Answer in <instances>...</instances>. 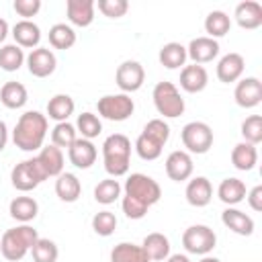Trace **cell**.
I'll list each match as a JSON object with an SVG mask.
<instances>
[{
	"mask_svg": "<svg viewBox=\"0 0 262 262\" xmlns=\"http://www.w3.org/2000/svg\"><path fill=\"white\" fill-rule=\"evenodd\" d=\"M12 37L14 45H18L20 49H33L41 41V29L33 20H18L12 27Z\"/></svg>",
	"mask_w": 262,
	"mask_h": 262,
	"instance_id": "603a6c76",
	"label": "cell"
},
{
	"mask_svg": "<svg viewBox=\"0 0 262 262\" xmlns=\"http://www.w3.org/2000/svg\"><path fill=\"white\" fill-rule=\"evenodd\" d=\"M10 180H12V186H14L16 190L29 192V190L37 188V186H39L43 180H47V178L43 176V172H41V168L37 166L35 158H31V160H25V162H20V164H16V166L12 168Z\"/></svg>",
	"mask_w": 262,
	"mask_h": 262,
	"instance_id": "9c48e42d",
	"label": "cell"
},
{
	"mask_svg": "<svg viewBox=\"0 0 262 262\" xmlns=\"http://www.w3.org/2000/svg\"><path fill=\"white\" fill-rule=\"evenodd\" d=\"M115 82L117 86L121 88L123 94H129V92H137L143 82H145V70L139 61L135 59H127L123 61L119 68H117V74H115Z\"/></svg>",
	"mask_w": 262,
	"mask_h": 262,
	"instance_id": "30bf717a",
	"label": "cell"
},
{
	"mask_svg": "<svg viewBox=\"0 0 262 262\" xmlns=\"http://www.w3.org/2000/svg\"><path fill=\"white\" fill-rule=\"evenodd\" d=\"M123 192V186L117 178H104L94 186V201L100 205H113Z\"/></svg>",
	"mask_w": 262,
	"mask_h": 262,
	"instance_id": "836d02e7",
	"label": "cell"
},
{
	"mask_svg": "<svg viewBox=\"0 0 262 262\" xmlns=\"http://www.w3.org/2000/svg\"><path fill=\"white\" fill-rule=\"evenodd\" d=\"M96 108H98V115L106 121H127L133 111H135V102L129 94H104L102 98H98L96 102Z\"/></svg>",
	"mask_w": 262,
	"mask_h": 262,
	"instance_id": "ba28073f",
	"label": "cell"
},
{
	"mask_svg": "<svg viewBox=\"0 0 262 262\" xmlns=\"http://www.w3.org/2000/svg\"><path fill=\"white\" fill-rule=\"evenodd\" d=\"M141 133H143L145 137H149L151 141L160 143L162 147H164V145L168 143V139H170V127H168V123H166L164 119H151V121H147Z\"/></svg>",
	"mask_w": 262,
	"mask_h": 262,
	"instance_id": "ab89813d",
	"label": "cell"
},
{
	"mask_svg": "<svg viewBox=\"0 0 262 262\" xmlns=\"http://www.w3.org/2000/svg\"><path fill=\"white\" fill-rule=\"evenodd\" d=\"M180 139L188 154L201 156V154H207L213 145V129L203 121H190L182 127Z\"/></svg>",
	"mask_w": 262,
	"mask_h": 262,
	"instance_id": "8992f818",
	"label": "cell"
},
{
	"mask_svg": "<svg viewBox=\"0 0 262 262\" xmlns=\"http://www.w3.org/2000/svg\"><path fill=\"white\" fill-rule=\"evenodd\" d=\"M6 143H8V129H6V123L0 121V151L6 147Z\"/></svg>",
	"mask_w": 262,
	"mask_h": 262,
	"instance_id": "7dc6e473",
	"label": "cell"
},
{
	"mask_svg": "<svg viewBox=\"0 0 262 262\" xmlns=\"http://www.w3.org/2000/svg\"><path fill=\"white\" fill-rule=\"evenodd\" d=\"M235 23L246 29V31H254L262 25V6L256 2V0H246V2H239L235 6Z\"/></svg>",
	"mask_w": 262,
	"mask_h": 262,
	"instance_id": "ffe728a7",
	"label": "cell"
},
{
	"mask_svg": "<svg viewBox=\"0 0 262 262\" xmlns=\"http://www.w3.org/2000/svg\"><path fill=\"white\" fill-rule=\"evenodd\" d=\"M162 145L160 143H156V141H151L149 137H145L143 133H139V137L135 139V151H137V156L141 158V160H145V162H151V160H158L160 156H162Z\"/></svg>",
	"mask_w": 262,
	"mask_h": 262,
	"instance_id": "b9f144b4",
	"label": "cell"
},
{
	"mask_svg": "<svg viewBox=\"0 0 262 262\" xmlns=\"http://www.w3.org/2000/svg\"><path fill=\"white\" fill-rule=\"evenodd\" d=\"M199 262H221L219 258H215V256H203Z\"/></svg>",
	"mask_w": 262,
	"mask_h": 262,
	"instance_id": "f907efd6",
	"label": "cell"
},
{
	"mask_svg": "<svg viewBox=\"0 0 262 262\" xmlns=\"http://www.w3.org/2000/svg\"><path fill=\"white\" fill-rule=\"evenodd\" d=\"M68 158H70V162H72L76 168L88 170V168L96 162L98 151H96V145H94L90 139L78 137V139L68 147Z\"/></svg>",
	"mask_w": 262,
	"mask_h": 262,
	"instance_id": "9a60e30c",
	"label": "cell"
},
{
	"mask_svg": "<svg viewBox=\"0 0 262 262\" xmlns=\"http://www.w3.org/2000/svg\"><path fill=\"white\" fill-rule=\"evenodd\" d=\"M92 229L98 235H102V237L113 235L115 229H117V217H115V213H111V211H98L92 217Z\"/></svg>",
	"mask_w": 262,
	"mask_h": 262,
	"instance_id": "7bdbcfd3",
	"label": "cell"
},
{
	"mask_svg": "<svg viewBox=\"0 0 262 262\" xmlns=\"http://www.w3.org/2000/svg\"><path fill=\"white\" fill-rule=\"evenodd\" d=\"M102 162L111 178L125 176L131 162V141L123 133H113L102 143Z\"/></svg>",
	"mask_w": 262,
	"mask_h": 262,
	"instance_id": "3957f363",
	"label": "cell"
},
{
	"mask_svg": "<svg viewBox=\"0 0 262 262\" xmlns=\"http://www.w3.org/2000/svg\"><path fill=\"white\" fill-rule=\"evenodd\" d=\"M76 131L82 135V139H94V137H98L100 135V131H102V123H100V119L94 115V113H82V115H78V121H76Z\"/></svg>",
	"mask_w": 262,
	"mask_h": 262,
	"instance_id": "8d00e7d4",
	"label": "cell"
},
{
	"mask_svg": "<svg viewBox=\"0 0 262 262\" xmlns=\"http://www.w3.org/2000/svg\"><path fill=\"white\" fill-rule=\"evenodd\" d=\"M94 8L96 4L92 0H68L66 2V12L68 20L76 27H90L94 20Z\"/></svg>",
	"mask_w": 262,
	"mask_h": 262,
	"instance_id": "d6986e66",
	"label": "cell"
},
{
	"mask_svg": "<svg viewBox=\"0 0 262 262\" xmlns=\"http://www.w3.org/2000/svg\"><path fill=\"white\" fill-rule=\"evenodd\" d=\"M6 35H8V23L4 18H0V43L6 39Z\"/></svg>",
	"mask_w": 262,
	"mask_h": 262,
	"instance_id": "681fc988",
	"label": "cell"
},
{
	"mask_svg": "<svg viewBox=\"0 0 262 262\" xmlns=\"http://www.w3.org/2000/svg\"><path fill=\"white\" fill-rule=\"evenodd\" d=\"M162 196L160 184L141 172H133L127 176L125 186H123V213L129 219H143L149 207H154Z\"/></svg>",
	"mask_w": 262,
	"mask_h": 262,
	"instance_id": "6da1fadb",
	"label": "cell"
},
{
	"mask_svg": "<svg viewBox=\"0 0 262 262\" xmlns=\"http://www.w3.org/2000/svg\"><path fill=\"white\" fill-rule=\"evenodd\" d=\"M55 194L63 203H76L82 194V184L76 174L72 172H61L55 180Z\"/></svg>",
	"mask_w": 262,
	"mask_h": 262,
	"instance_id": "d4e9b609",
	"label": "cell"
},
{
	"mask_svg": "<svg viewBox=\"0 0 262 262\" xmlns=\"http://www.w3.org/2000/svg\"><path fill=\"white\" fill-rule=\"evenodd\" d=\"M74 108H76V102L70 94H55L47 102V117L57 123H63L74 115Z\"/></svg>",
	"mask_w": 262,
	"mask_h": 262,
	"instance_id": "f1b7e54d",
	"label": "cell"
},
{
	"mask_svg": "<svg viewBox=\"0 0 262 262\" xmlns=\"http://www.w3.org/2000/svg\"><path fill=\"white\" fill-rule=\"evenodd\" d=\"M27 100H29V92L20 82H6L0 88V102L6 108H12V111L23 108Z\"/></svg>",
	"mask_w": 262,
	"mask_h": 262,
	"instance_id": "83f0119b",
	"label": "cell"
},
{
	"mask_svg": "<svg viewBox=\"0 0 262 262\" xmlns=\"http://www.w3.org/2000/svg\"><path fill=\"white\" fill-rule=\"evenodd\" d=\"M217 244V235L209 225L196 223L184 229L182 233V246L188 254H196V256H209L213 252Z\"/></svg>",
	"mask_w": 262,
	"mask_h": 262,
	"instance_id": "52a82bcc",
	"label": "cell"
},
{
	"mask_svg": "<svg viewBox=\"0 0 262 262\" xmlns=\"http://www.w3.org/2000/svg\"><path fill=\"white\" fill-rule=\"evenodd\" d=\"M221 221L227 229H231L237 235H252L254 233V219L235 207H227L221 213Z\"/></svg>",
	"mask_w": 262,
	"mask_h": 262,
	"instance_id": "7402d4cb",
	"label": "cell"
},
{
	"mask_svg": "<svg viewBox=\"0 0 262 262\" xmlns=\"http://www.w3.org/2000/svg\"><path fill=\"white\" fill-rule=\"evenodd\" d=\"M231 29V18L223 12V10H211L207 16H205V33L207 37L211 39H219V37H225Z\"/></svg>",
	"mask_w": 262,
	"mask_h": 262,
	"instance_id": "d6a6232c",
	"label": "cell"
},
{
	"mask_svg": "<svg viewBox=\"0 0 262 262\" xmlns=\"http://www.w3.org/2000/svg\"><path fill=\"white\" fill-rule=\"evenodd\" d=\"M207 84H209V74L203 66L190 63L180 70V88L184 92H190V94L203 92L207 88Z\"/></svg>",
	"mask_w": 262,
	"mask_h": 262,
	"instance_id": "e0dca14e",
	"label": "cell"
},
{
	"mask_svg": "<svg viewBox=\"0 0 262 262\" xmlns=\"http://www.w3.org/2000/svg\"><path fill=\"white\" fill-rule=\"evenodd\" d=\"M25 61H27V68H29L31 76H35V78H47L57 68L55 53L49 47H35V49H31V53L27 55Z\"/></svg>",
	"mask_w": 262,
	"mask_h": 262,
	"instance_id": "8fae6325",
	"label": "cell"
},
{
	"mask_svg": "<svg viewBox=\"0 0 262 262\" xmlns=\"http://www.w3.org/2000/svg\"><path fill=\"white\" fill-rule=\"evenodd\" d=\"M151 98H154V106L156 111L166 117V119H176L184 113L186 104H184V98L180 96V90L176 88V84L172 82H158L154 86V92H151Z\"/></svg>",
	"mask_w": 262,
	"mask_h": 262,
	"instance_id": "5b68a950",
	"label": "cell"
},
{
	"mask_svg": "<svg viewBox=\"0 0 262 262\" xmlns=\"http://www.w3.org/2000/svg\"><path fill=\"white\" fill-rule=\"evenodd\" d=\"M192 170H194V164H192V158L188 151L184 149H176L172 151L168 158H166V174L170 180L174 182H184L192 176Z\"/></svg>",
	"mask_w": 262,
	"mask_h": 262,
	"instance_id": "4fadbf2b",
	"label": "cell"
},
{
	"mask_svg": "<svg viewBox=\"0 0 262 262\" xmlns=\"http://www.w3.org/2000/svg\"><path fill=\"white\" fill-rule=\"evenodd\" d=\"M8 213H10L12 219H16L20 223H29V221H33L37 217L39 205H37V201L33 196H16V199L10 201Z\"/></svg>",
	"mask_w": 262,
	"mask_h": 262,
	"instance_id": "f546056e",
	"label": "cell"
},
{
	"mask_svg": "<svg viewBox=\"0 0 262 262\" xmlns=\"http://www.w3.org/2000/svg\"><path fill=\"white\" fill-rule=\"evenodd\" d=\"M35 162L41 168L45 178H53V176L57 178L63 172V151L59 147H55L53 143L41 147V151L35 156Z\"/></svg>",
	"mask_w": 262,
	"mask_h": 262,
	"instance_id": "5bb4252c",
	"label": "cell"
},
{
	"mask_svg": "<svg viewBox=\"0 0 262 262\" xmlns=\"http://www.w3.org/2000/svg\"><path fill=\"white\" fill-rule=\"evenodd\" d=\"M164 262H190V258H188L186 254H172V256H168Z\"/></svg>",
	"mask_w": 262,
	"mask_h": 262,
	"instance_id": "c3c4849f",
	"label": "cell"
},
{
	"mask_svg": "<svg viewBox=\"0 0 262 262\" xmlns=\"http://www.w3.org/2000/svg\"><path fill=\"white\" fill-rule=\"evenodd\" d=\"M39 239V233L37 229H33L31 225L23 223L18 227H12V229H6L0 237V252L6 260L10 262H18L23 260L31 248L35 246V242Z\"/></svg>",
	"mask_w": 262,
	"mask_h": 262,
	"instance_id": "277c9868",
	"label": "cell"
},
{
	"mask_svg": "<svg viewBox=\"0 0 262 262\" xmlns=\"http://www.w3.org/2000/svg\"><path fill=\"white\" fill-rule=\"evenodd\" d=\"M217 196L227 207H233V205L242 203L246 199V184H244V180L233 178V176L223 178L219 182V186H217Z\"/></svg>",
	"mask_w": 262,
	"mask_h": 262,
	"instance_id": "cb8c5ba5",
	"label": "cell"
},
{
	"mask_svg": "<svg viewBox=\"0 0 262 262\" xmlns=\"http://www.w3.org/2000/svg\"><path fill=\"white\" fill-rule=\"evenodd\" d=\"M242 137L246 143L258 145L262 141V117L260 115H250L242 123Z\"/></svg>",
	"mask_w": 262,
	"mask_h": 262,
	"instance_id": "60d3db41",
	"label": "cell"
},
{
	"mask_svg": "<svg viewBox=\"0 0 262 262\" xmlns=\"http://www.w3.org/2000/svg\"><path fill=\"white\" fill-rule=\"evenodd\" d=\"M78 139V131H76V127L72 125V123H68V121H63V123H57L55 127H53V131H51V143L55 145V147H59V149H68L74 141Z\"/></svg>",
	"mask_w": 262,
	"mask_h": 262,
	"instance_id": "74e56055",
	"label": "cell"
},
{
	"mask_svg": "<svg viewBox=\"0 0 262 262\" xmlns=\"http://www.w3.org/2000/svg\"><path fill=\"white\" fill-rule=\"evenodd\" d=\"M219 55V43L211 37H196L186 47V57L192 59V63H209Z\"/></svg>",
	"mask_w": 262,
	"mask_h": 262,
	"instance_id": "2e32d148",
	"label": "cell"
},
{
	"mask_svg": "<svg viewBox=\"0 0 262 262\" xmlns=\"http://www.w3.org/2000/svg\"><path fill=\"white\" fill-rule=\"evenodd\" d=\"M233 98H235L237 106H242V108H254V106H258L262 102V82L258 78H254V76L242 78L235 84Z\"/></svg>",
	"mask_w": 262,
	"mask_h": 262,
	"instance_id": "7c38bea8",
	"label": "cell"
},
{
	"mask_svg": "<svg viewBox=\"0 0 262 262\" xmlns=\"http://www.w3.org/2000/svg\"><path fill=\"white\" fill-rule=\"evenodd\" d=\"M47 137V115L39 111H27L18 117L12 129V141L23 151H37Z\"/></svg>",
	"mask_w": 262,
	"mask_h": 262,
	"instance_id": "7a4b0ae2",
	"label": "cell"
},
{
	"mask_svg": "<svg viewBox=\"0 0 262 262\" xmlns=\"http://www.w3.org/2000/svg\"><path fill=\"white\" fill-rule=\"evenodd\" d=\"M244 68H246V61H244V57L239 53H227L217 63V78L223 84L237 82L242 78V74H244Z\"/></svg>",
	"mask_w": 262,
	"mask_h": 262,
	"instance_id": "44dd1931",
	"label": "cell"
},
{
	"mask_svg": "<svg viewBox=\"0 0 262 262\" xmlns=\"http://www.w3.org/2000/svg\"><path fill=\"white\" fill-rule=\"evenodd\" d=\"M12 8L18 16H23V20H31V16L41 10V0H14Z\"/></svg>",
	"mask_w": 262,
	"mask_h": 262,
	"instance_id": "f6af8a7d",
	"label": "cell"
},
{
	"mask_svg": "<svg viewBox=\"0 0 262 262\" xmlns=\"http://www.w3.org/2000/svg\"><path fill=\"white\" fill-rule=\"evenodd\" d=\"M231 164H233L235 170H242V172L254 170V166L258 164V149H256V145L246 143V141H239L237 145H233V149H231Z\"/></svg>",
	"mask_w": 262,
	"mask_h": 262,
	"instance_id": "484cf974",
	"label": "cell"
},
{
	"mask_svg": "<svg viewBox=\"0 0 262 262\" xmlns=\"http://www.w3.org/2000/svg\"><path fill=\"white\" fill-rule=\"evenodd\" d=\"M184 196H186L188 205H192V207H207L213 199V186H211L209 178L194 176L192 180H188Z\"/></svg>",
	"mask_w": 262,
	"mask_h": 262,
	"instance_id": "ac0fdd59",
	"label": "cell"
},
{
	"mask_svg": "<svg viewBox=\"0 0 262 262\" xmlns=\"http://www.w3.org/2000/svg\"><path fill=\"white\" fill-rule=\"evenodd\" d=\"M246 199L252 207V211H262V186H254L250 192H246Z\"/></svg>",
	"mask_w": 262,
	"mask_h": 262,
	"instance_id": "bcb514c9",
	"label": "cell"
},
{
	"mask_svg": "<svg viewBox=\"0 0 262 262\" xmlns=\"http://www.w3.org/2000/svg\"><path fill=\"white\" fill-rule=\"evenodd\" d=\"M31 254H33L35 262H57L59 250H57L55 242H51L47 237H39L35 242V246L31 248Z\"/></svg>",
	"mask_w": 262,
	"mask_h": 262,
	"instance_id": "f35d334b",
	"label": "cell"
},
{
	"mask_svg": "<svg viewBox=\"0 0 262 262\" xmlns=\"http://www.w3.org/2000/svg\"><path fill=\"white\" fill-rule=\"evenodd\" d=\"M25 59H27V55H25V51L18 45L10 43V45H2L0 47V68L4 72H16V70H20V66L25 63Z\"/></svg>",
	"mask_w": 262,
	"mask_h": 262,
	"instance_id": "d590c367",
	"label": "cell"
},
{
	"mask_svg": "<svg viewBox=\"0 0 262 262\" xmlns=\"http://www.w3.org/2000/svg\"><path fill=\"white\" fill-rule=\"evenodd\" d=\"M158 59L164 68L168 70H178V68H184L186 63V47L182 43H176V41H170L166 43L160 53H158Z\"/></svg>",
	"mask_w": 262,
	"mask_h": 262,
	"instance_id": "4dcf8cb0",
	"label": "cell"
},
{
	"mask_svg": "<svg viewBox=\"0 0 262 262\" xmlns=\"http://www.w3.org/2000/svg\"><path fill=\"white\" fill-rule=\"evenodd\" d=\"M143 252L147 254L149 260H156V262H162L170 256V239L160 233V231H154V233H147L143 237V244H141Z\"/></svg>",
	"mask_w": 262,
	"mask_h": 262,
	"instance_id": "4316f807",
	"label": "cell"
},
{
	"mask_svg": "<svg viewBox=\"0 0 262 262\" xmlns=\"http://www.w3.org/2000/svg\"><path fill=\"white\" fill-rule=\"evenodd\" d=\"M111 262H151L141 246L131 242H121L111 250Z\"/></svg>",
	"mask_w": 262,
	"mask_h": 262,
	"instance_id": "1f68e13d",
	"label": "cell"
},
{
	"mask_svg": "<svg viewBox=\"0 0 262 262\" xmlns=\"http://www.w3.org/2000/svg\"><path fill=\"white\" fill-rule=\"evenodd\" d=\"M49 43L53 49H70L76 43V31L66 23H57L49 29Z\"/></svg>",
	"mask_w": 262,
	"mask_h": 262,
	"instance_id": "e575fe53",
	"label": "cell"
},
{
	"mask_svg": "<svg viewBox=\"0 0 262 262\" xmlns=\"http://www.w3.org/2000/svg\"><path fill=\"white\" fill-rule=\"evenodd\" d=\"M98 10L108 16V18H121L127 14L129 10V2L127 0H98Z\"/></svg>",
	"mask_w": 262,
	"mask_h": 262,
	"instance_id": "ee69618b",
	"label": "cell"
}]
</instances>
